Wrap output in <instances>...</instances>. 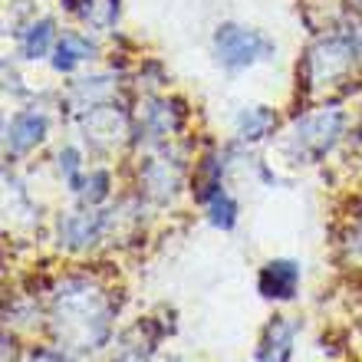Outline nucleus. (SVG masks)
Returning a JSON list of instances; mask_svg holds the SVG:
<instances>
[{
    "mask_svg": "<svg viewBox=\"0 0 362 362\" xmlns=\"http://www.w3.org/2000/svg\"><path fill=\"white\" fill-rule=\"evenodd\" d=\"M211 49H214V59L221 66L238 73V69H250L270 59L276 53V43L267 33L244 27V23H221L211 37Z\"/></svg>",
    "mask_w": 362,
    "mask_h": 362,
    "instance_id": "1",
    "label": "nucleus"
},
{
    "mask_svg": "<svg viewBox=\"0 0 362 362\" xmlns=\"http://www.w3.org/2000/svg\"><path fill=\"white\" fill-rule=\"evenodd\" d=\"M27 362H69L66 356L59 353V349H49V346H40V349H33L30 353Z\"/></svg>",
    "mask_w": 362,
    "mask_h": 362,
    "instance_id": "12",
    "label": "nucleus"
},
{
    "mask_svg": "<svg viewBox=\"0 0 362 362\" xmlns=\"http://www.w3.org/2000/svg\"><path fill=\"white\" fill-rule=\"evenodd\" d=\"M53 49H57V27H53V20L40 17L27 30H20V53L27 59H43Z\"/></svg>",
    "mask_w": 362,
    "mask_h": 362,
    "instance_id": "8",
    "label": "nucleus"
},
{
    "mask_svg": "<svg viewBox=\"0 0 362 362\" xmlns=\"http://www.w3.org/2000/svg\"><path fill=\"white\" fill-rule=\"evenodd\" d=\"M260 293L267 300H293L300 286V264L296 260H270L257 276Z\"/></svg>",
    "mask_w": 362,
    "mask_h": 362,
    "instance_id": "4",
    "label": "nucleus"
},
{
    "mask_svg": "<svg viewBox=\"0 0 362 362\" xmlns=\"http://www.w3.org/2000/svg\"><path fill=\"white\" fill-rule=\"evenodd\" d=\"M175 362H181V359H175Z\"/></svg>",
    "mask_w": 362,
    "mask_h": 362,
    "instance_id": "16",
    "label": "nucleus"
},
{
    "mask_svg": "<svg viewBox=\"0 0 362 362\" xmlns=\"http://www.w3.org/2000/svg\"><path fill=\"white\" fill-rule=\"evenodd\" d=\"M47 132H49L47 112H40V109H23V112H17L7 122V139H4L7 155L10 158H20V155L33 152V148L47 139Z\"/></svg>",
    "mask_w": 362,
    "mask_h": 362,
    "instance_id": "3",
    "label": "nucleus"
},
{
    "mask_svg": "<svg viewBox=\"0 0 362 362\" xmlns=\"http://www.w3.org/2000/svg\"><path fill=\"white\" fill-rule=\"evenodd\" d=\"M343 129H346L343 109H320L313 115H303L286 135V152L293 158H303V162H320L343 139Z\"/></svg>",
    "mask_w": 362,
    "mask_h": 362,
    "instance_id": "2",
    "label": "nucleus"
},
{
    "mask_svg": "<svg viewBox=\"0 0 362 362\" xmlns=\"http://www.w3.org/2000/svg\"><path fill=\"white\" fill-rule=\"evenodd\" d=\"M276 129V112L267 105H250L238 115V135L244 142H260Z\"/></svg>",
    "mask_w": 362,
    "mask_h": 362,
    "instance_id": "9",
    "label": "nucleus"
},
{
    "mask_svg": "<svg viewBox=\"0 0 362 362\" xmlns=\"http://www.w3.org/2000/svg\"><path fill=\"white\" fill-rule=\"evenodd\" d=\"M95 57V43L83 33H63L57 40V49H53V69L57 73H73L79 63H86V59Z\"/></svg>",
    "mask_w": 362,
    "mask_h": 362,
    "instance_id": "6",
    "label": "nucleus"
},
{
    "mask_svg": "<svg viewBox=\"0 0 362 362\" xmlns=\"http://www.w3.org/2000/svg\"><path fill=\"white\" fill-rule=\"evenodd\" d=\"M353 43H356V49H359V59H362V30H359V33H353Z\"/></svg>",
    "mask_w": 362,
    "mask_h": 362,
    "instance_id": "13",
    "label": "nucleus"
},
{
    "mask_svg": "<svg viewBox=\"0 0 362 362\" xmlns=\"http://www.w3.org/2000/svg\"><path fill=\"white\" fill-rule=\"evenodd\" d=\"M57 165H59V175H63V181H66L73 191H83V178H79V172H83V155H79V148H63V152L57 155Z\"/></svg>",
    "mask_w": 362,
    "mask_h": 362,
    "instance_id": "10",
    "label": "nucleus"
},
{
    "mask_svg": "<svg viewBox=\"0 0 362 362\" xmlns=\"http://www.w3.org/2000/svg\"><path fill=\"white\" fill-rule=\"evenodd\" d=\"M356 4H359V7H362V0H356Z\"/></svg>",
    "mask_w": 362,
    "mask_h": 362,
    "instance_id": "15",
    "label": "nucleus"
},
{
    "mask_svg": "<svg viewBox=\"0 0 362 362\" xmlns=\"http://www.w3.org/2000/svg\"><path fill=\"white\" fill-rule=\"evenodd\" d=\"M356 254H359V257H362V230H359V234H356Z\"/></svg>",
    "mask_w": 362,
    "mask_h": 362,
    "instance_id": "14",
    "label": "nucleus"
},
{
    "mask_svg": "<svg viewBox=\"0 0 362 362\" xmlns=\"http://www.w3.org/2000/svg\"><path fill=\"white\" fill-rule=\"evenodd\" d=\"M83 198L89 201V204H99V201L109 198V172H89V178L83 181Z\"/></svg>",
    "mask_w": 362,
    "mask_h": 362,
    "instance_id": "11",
    "label": "nucleus"
},
{
    "mask_svg": "<svg viewBox=\"0 0 362 362\" xmlns=\"http://www.w3.org/2000/svg\"><path fill=\"white\" fill-rule=\"evenodd\" d=\"M105 230V221L99 211H76V214H66L59 218V244L79 250L89 247L99 240V234Z\"/></svg>",
    "mask_w": 362,
    "mask_h": 362,
    "instance_id": "5",
    "label": "nucleus"
},
{
    "mask_svg": "<svg viewBox=\"0 0 362 362\" xmlns=\"http://www.w3.org/2000/svg\"><path fill=\"white\" fill-rule=\"evenodd\" d=\"M290 356H293V326L286 323V316H274L257 349V362H290Z\"/></svg>",
    "mask_w": 362,
    "mask_h": 362,
    "instance_id": "7",
    "label": "nucleus"
}]
</instances>
